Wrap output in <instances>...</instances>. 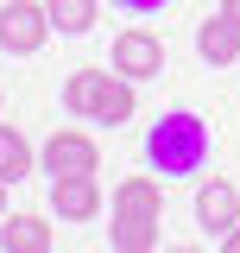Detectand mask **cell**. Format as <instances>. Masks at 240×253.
<instances>
[{
	"label": "cell",
	"mask_w": 240,
	"mask_h": 253,
	"mask_svg": "<svg viewBox=\"0 0 240 253\" xmlns=\"http://www.w3.org/2000/svg\"><path fill=\"white\" fill-rule=\"evenodd\" d=\"M120 13H139V19H146V13H164V6H171V0H114Z\"/></svg>",
	"instance_id": "9a60e30c"
},
{
	"label": "cell",
	"mask_w": 240,
	"mask_h": 253,
	"mask_svg": "<svg viewBox=\"0 0 240 253\" xmlns=\"http://www.w3.org/2000/svg\"><path fill=\"white\" fill-rule=\"evenodd\" d=\"M0 253H51V228L38 215H6L0 221Z\"/></svg>",
	"instance_id": "30bf717a"
},
{
	"label": "cell",
	"mask_w": 240,
	"mask_h": 253,
	"mask_svg": "<svg viewBox=\"0 0 240 253\" xmlns=\"http://www.w3.org/2000/svg\"><path fill=\"white\" fill-rule=\"evenodd\" d=\"M221 253H240V221L228 228V234H221Z\"/></svg>",
	"instance_id": "2e32d148"
},
{
	"label": "cell",
	"mask_w": 240,
	"mask_h": 253,
	"mask_svg": "<svg viewBox=\"0 0 240 253\" xmlns=\"http://www.w3.org/2000/svg\"><path fill=\"white\" fill-rule=\"evenodd\" d=\"M146 165L171 184V177H196L209 165V126L196 121L190 108H171L158 114V126L146 133Z\"/></svg>",
	"instance_id": "6da1fadb"
},
{
	"label": "cell",
	"mask_w": 240,
	"mask_h": 253,
	"mask_svg": "<svg viewBox=\"0 0 240 253\" xmlns=\"http://www.w3.org/2000/svg\"><path fill=\"white\" fill-rule=\"evenodd\" d=\"M114 253H158V215H114Z\"/></svg>",
	"instance_id": "8fae6325"
},
{
	"label": "cell",
	"mask_w": 240,
	"mask_h": 253,
	"mask_svg": "<svg viewBox=\"0 0 240 253\" xmlns=\"http://www.w3.org/2000/svg\"><path fill=\"white\" fill-rule=\"evenodd\" d=\"M196 221H202L209 234H228L240 221V190L228 184V177H209V184L196 190Z\"/></svg>",
	"instance_id": "8992f818"
},
{
	"label": "cell",
	"mask_w": 240,
	"mask_h": 253,
	"mask_svg": "<svg viewBox=\"0 0 240 253\" xmlns=\"http://www.w3.org/2000/svg\"><path fill=\"white\" fill-rule=\"evenodd\" d=\"M0 215H6V184H0Z\"/></svg>",
	"instance_id": "ac0fdd59"
},
{
	"label": "cell",
	"mask_w": 240,
	"mask_h": 253,
	"mask_svg": "<svg viewBox=\"0 0 240 253\" xmlns=\"http://www.w3.org/2000/svg\"><path fill=\"white\" fill-rule=\"evenodd\" d=\"M120 121H133V83L126 76H108V95L95 108V126H120Z\"/></svg>",
	"instance_id": "4fadbf2b"
},
{
	"label": "cell",
	"mask_w": 240,
	"mask_h": 253,
	"mask_svg": "<svg viewBox=\"0 0 240 253\" xmlns=\"http://www.w3.org/2000/svg\"><path fill=\"white\" fill-rule=\"evenodd\" d=\"M44 13H51V32L82 38V32L95 26V13H101V0H44Z\"/></svg>",
	"instance_id": "7c38bea8"
},
{
	"label": "cell",
	"mask_w": 240,
	"mask_h": 253,
	"mask_svg": "<svg viewBox=\"0 0 240 253\" xmlns=\"http://www.w3.org/2000/svg\"><path fill=\"white\" fill-rule=\"evenodd\" d=\"M101 95H108V76H101V70H70V76H63V108L82 114V121H95Z\"/></svg>",
	"instance_id": "9c48e42d"
},
{
	"label": "cell",
	"mask_w": 240,
	"mask_h": 253,
	"mask_svg": "<svg viewBox=\"0 0 240 253\" xmlns=\"http://www.w3.org/2000/svg\"><path fill=\"white\" fill-rule=\"evenodd\" d=\"M114 215H164V177H120L114 184Z\"/></svg>",
	"instance_id": "52a82bcc"
},
{
	"label": "cell",
	"mask_w": 240,
	"mask_h": 253,
	"mask_svg": "<svg viewBox=\"0 0 240 253\" xmlns=\"http://www.w3.org/2000/svg\"><path fill=\"white\" fill-rule=\"evenodd\" d=\"M51 209L63 221H95L101 215V184L95 177H51Z\"/></svg>",
	"instance_id": "5b68a950"
},
{
	"label": "cell",
	"mask_w": 240,
	"mask_h": 253,
	"mask_svg": "<svg viewBox=\"0 0 240 253\" xmlns=\"http://www.w3.org/2000/svg\"><path fill=\"white\" fill-rule=\"evenodd\" d=\"M38 165H44V177H95L101 171V146H95L89 133H76V126H57L44 139Z\"/></svg>",
	"instance_id": "7a4b0ae2"
},
{
	"label": "cell",
	"mask_w": 240,
	"mask_h": 253,
	"mask_svg": "<svg viewBox=\"0 0 240 253\" xmlns=\"http://www.w3.org/2000/svg\"><path fill=\"white\" fill-rule=\"evenodd\" d=\"M164 70V38L146 26H126L114 38V76H126V83H146V76H158Z\"/></svg>",
	"instance_id": "277c9868"
},
{
	"label": "cell",
	"mask_w": 240,
	"mask_h": 253,
	"mask_svg": "<svg viewBox=\"0 0 240 253\" xmlns=\"http://www.w3.org/2000/svg\"><path fill=\"white\" fill-rule=\"evenodd\" d=\"M196 51H202V63H234L240 57V26L221 19V13L202 19V26H196Z\"/></svg>",
	"instance_id": "ba28073f"
},
{
	"label": "cell",
	"mask_w": 240,
	"mask_h": 253,
	"mask_svg": "<svg viewBox=\"0 0 240 253\" xmlns=\"http://www.w3.org/2000/svg\"><path fill=\"white\" fill-rule=\"evenodd\" d=\"M44 38H51V13L38 0H6L0 6V51L32 57V51H44Z\"/></svg>",
	"instance_id": "3957f363"
},
{
	"label": "cell",
	"mask_w": 240,
	"mask_h": 253,
	"mask_svg": "<svg viewBox=\"0 0 240 253\" xmlns=\"http://www.w3.org/2000/svg\"><path fill=\"white\" fill-rule=\"evenodd\" d=\"M171 253H202V247H171Z\"/></svg>",
	"instance_id": "d6986e66"
},
{
	"label": "cell",
	"mask_w": 240,
	"mask_h": 253,
	"mask_svg": "<svg viewBox=\"0 0 240 253\" xmlns=\"http://www.w3.org/2000/svg\"><path fill=\"white\" fill-rule=\"evenodd\" d=\"M32 171V146L13 133V126H0V184H19Z\"/></svg>",
	"instance_id": "5bb4252c"
},
{
	"label": "cell",
	"mask_w": 240,
	"mask_h": 253,
	"mask_svg": "<svg viewBox=\"0 0 240 253\" xmlns=\"http://www.w3.org/2000/svg\"><path fill=\"white\" fill-rule=\"evenodd\" d=\"M221 19H234V26H240V0H221Z\"/></svg>",
	"instance_id": "e0dca14e"
}]
</instances>
